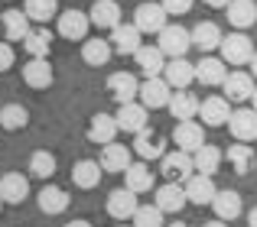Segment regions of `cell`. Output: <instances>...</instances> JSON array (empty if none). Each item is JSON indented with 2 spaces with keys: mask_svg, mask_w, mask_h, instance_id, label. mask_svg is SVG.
Here are the masks:
<instances>
[{
  "mask_svg": "<svg viewBox=\"0 0 257 227\" xmlns=\"http://www.w3.org/2000/svg\"><path fill=\"white\" fill-rule=\"evenodd\" d=\"M157 46L163 49L166 58H182L192 49V30H186V26H179V23H166L163 30L157 32Z\"/></svg>",
  "mask_w": 257,
  "mask_h": 227,
  "instance_id": "cell-1",
  "label": "cell"
},
{
  "mask_svg": "<svg viewBox=\"0 0 257 227\" xmlns=\"http://www.w3.org/2000/svg\"><path fill=\"white\" fill-rule=\"evenodd\" d=\"M101 166H104V172H120L124 176L127 169H131V150L120 143H107L104 150H101Z\"/></svg>",
  "mask_w": 257,
  "mask_h": 227,
  "instance_id": "cell-31",
  "label": "cell"
},
{
  "mask_svg": "<svg viewBox=\"0 0 257 227\" xmlns=\"http://www.w3.org/2000/svg\"><path fill=\"white\" fill-rule=\"evenodd\" d=\"M117 126L124 133H140L147 126V108L137 101H127V104H117Z\"/></svg>",
  "mask_w": 257,
  "mask_h": 227,
  "instance_id": "cell-24",
  "label": "cell"
},
{
  "mask_svg": "<svg viewBox=\"0 0 257 227\" xmlns=\"http://www.w3.org/2000/svg\"><path fill=\"white\" fill-rule=\"evenodd\" d=\"M166 227H189V224H182V221H176V224H166Z\"/></svg>",
  "mask_w": 257,
  "mask_h": 227,
  "instance_id": "cell-49",
  "label": "cell"
},
{
  "mask_svg": "<svg viewBox=\"0 0 257 227\" xmlns=\"http://www.w3.org/2000/svg\"><path fill=\"white\" fill-rule=\"evenodd\" d=\"M173 143H176V150L195 152L199 146H205V126H202L199 120H179V124H176V133H173Z\"/></svg>",
  "mask_w": 257,
  "mask_h": 227,
  "instance_id": "cell-9",
  "label": "cell"
},
{
  "mask_svg": "<svg viewBox=\"0 0 257 227\" xmlns=\"http://www.w3.org/2000/svg\"><path fill=\"white\" fill-rule=\"evenodd\" d=\"M140 202H137V192H131L124 185V188H114L111 195H107V214L114 218V221H131L134 214H137Z\"/></svg>",
  "mask_w": 257,
  "mask_h": 227,
  "instance_id": "cell-8",
  "label": "cell"
},
{
  "mask_svg": "<svg viewBox=\"0 0 257 227\" xmlns=\"http://www.w3.org/2000/svg\"><path fill=\"white\" fill-rule=\"evenodd\" d=\"M117 133H120V126H117V117H114V114H94L91 124H88V140L98 143V146L114 143Z\"/></svg>",
  "mask_w": 257,
  "mask_h": 227,
  "instance_id": "cell-14",
  "label": "cell"
},
{
  "mask_svg": "<svg viewBox=\"0 0 257 227\" xmlns=\"http://www.w3.org/2000/svg\"><path fill=\"white\" fill-rule=\"evenodd\" d=\"M199 117H202V124H205V126H225L228 120H231V101L221 98V94L205 98L202 108H199Z\"/></svg>",
  "mask_w": 257,
  "mask_h": 227,
  "instance_id": "cell-12",
  "label": "cell"
},
{
  "mask_svg": "<svg viewBox=\"0 0 257 227\" xmlns=\"http://www.w3.org/2000/svg\"><path fill=\"white\" fill-rule=\"evenodd\" d=\"M4 204H7V202H4V198H0V211H4Z\"/></svg>",
  "mask_w": 257,
  "mask_h": 227,
  "instance_id": "cell-51",
  "label": "cell"
},
{
  "mask_svg": "<svg viewBox=\"0 0 257 227\" xmlns=\"http://www.w3.org/2000/svg\"><path fill=\"white\" fill-rule=\"evenodd\" d=\"M221 88H225L228 101L244 104V101L254 98V75H251V72H228V78H225Z\"/></svg>",
  "mask_w": 257,
  "mask_h": 227,
  "instance_id": "cell-13",
  "label": "cell"
},
{
  "mask_svg": "<svg viewBox=\"0 0 257 227\" xmlns=\"http://www.w3.org/2000/svg\"><path fill=\"white\" fill-rule=\"evenodd\" d=\"M251 104H254V110H257V88H254V98H251Z\"/></svg>",
  "mask_w": 257,
  "mask_h": 227,
  "instance_id": "cell-50",
  "label": "cell"
},
{
  "mask_svg": "<svg viewBox=\"0 0 257 227\" xmlns=\"http://www.w3.org/2000/svg\"><path fill=\"white\" fill-rule=\"evenodd\" d=\"M228 162H231V169L238 172V176L254 172V146H244V143L238 140L234 146H228Z\"/></svg>",
  "mask_w": 257,
  "mask_h": 227,
  "instance_id": "cell-38",
  "label": "cell"
},
{
  "mask_svg": "<svg viewBox=\"0 0 257 227\" xmlns=\"http://www.w3.org/2000/svg\"><path fill=\"white\" fill-rule=\"evenodd\" d=\"M134 152H137L144 162H150V159H163L166 156L163 133H157L153 126H144L140 133H134Z\"/></svg>",
  "mask_w": 257,
  "mask_h": 227,
  "instance_id": "cell-5",
  "label": "cell"
},
{
  "mask_svg": "<svg viewBox=\"0 0 257 227\" xmlns=\"http://www.w3.org/2000/svg\"><path fill=\"white\" fill-rule=\"evenodd\" d=\"M170 98H173V88H170V82H166L163 75L147 78V82L140 84V104H144L147 110L166 108V104H170Z\"/></svg>",
  "mask_w": 257,
  "mask_h": 227,
  "instance_id": "cell-6",
  "label": "cell"
},
{
  "mask_svg": "<svg viewBox=\"0 0 257 227\" xmlns=\"http://www.w3.org/2000/svg\"><path fill=\"white\" fill-rule=\"evenodd\" d=\"M247 227H257V204L247 211Z\"/></svg>",
  "mask_w": 257,
  "mask_h": 227,
  "instance_id": "cell-44",
  "label": "cell"
},
{
  "mask_svg": "<svg viewBox=\"0 0 257 227\" xmlns=\"http://www.w3.org/2000/svg\"><path fill=\"white\" fill-rule=\"evenodd\" d=\"M157 204L163 214H179L182 208L189 204V195H186V185L182 182H166L157 188Z\"/></svg>",
  "mask_w": 257,
  "mask_h": 227,
  "instance_id": "cell-11",
  "label": "cell"
},
{
  "mask_svg": "<svg viewBox=\"0 0 257 227\" xmlns=\"http://www.w3.org/2000/svg\"><path fill=\"white\" fill-rule=\"evenodd\" d=\"M36 202H39V211H43V214H65L72 198H69V192L59 188V185H46L36 195Z\"/></svg>",
  "mask_w": 257,
  "mask_h": 227,
  "instance_id": "cell-30",
  "label": "cell"
},
{
  "mask_svg": "<svg viewBox=\"0 0 257 227\" xmlns=\"http://www.w3.org/2000/svg\"><path fill=\"white\" fill-rule=\"evenodd\" d=\"M114 56V46L111 39H101V36H88L82 42V58L85 65H91V68H101V65H107V58Z\"/></svg>",
  "mask_w": 257,
  "mask_h": 227,
  "instance_id": "cell-25",
  "label": "cell"
},
{
  "mask_svg": "<svg viewBox=\"0 0 257 227\" xmlns=\"http://www.w3.org/2000/svg\"><path fill=\"white\" fill-rule=\"evenodd\" d=\"M101 176H104V166H101V162H94V159H82V162H75V166H72V182H75L78 188H85V192L98 188Z\"/></svg>",
  "mask_w": 257,
  "mask_h": 227,
  "instance_id": "cell-28",
  "label": "cell"
},
{
  "mask_svg": "<svg viewBox=\"0 0 257 227\" xmlns=\"http://www.w3.org/2000/svg\"><path fill=\"white\" fill-rule=\"evenodd\" d=\"M56 20H59V36H62V39H72V42H85V39H88L91 16H88L85 10H75V6H69V10H62Z\"/></svg>",
  "mask_w": 257,
  "mask_h": 227,
  "instance_id": "cell-2",
  "label": "cell"
},
{
  "mask_svg": "<svg viewBox=\"0 0 257 227\" xmlns=\"http://www.w3.org/2000/svg\"><path fill=\"white\" fill-rule=\"evenodd\" d=\"M160 172L166 176V182H186V178L195 176V162H192V152L186 150H173L160 159Z\"/></svg>",
  "mask_w": 257,
  "mask_h": 227,
  "instance_id": "cell-4",
  "label": "cell"
},
{
  "mask_svg": "<svg viewBox=\"0 0 257 227\" xmlns=\"http://www.w3.org/2000/svg\"><path fill=\"white\" fill-rule=\"evenodd\" d=\"M212 208L221 221H234V218H241V211H244V202H241V195L234 188H218Z\"/></svg>",
  "mask_w": 257,
  "mask_h": 227,
  "instance_id": "cell-29",
  "label": "cell"
},
{
  "mask_svg": "<svg viewBox=\"0 0 257 227\" xmlns=\"http://www.w3.org/2000/svg\"><path fill=\"white\" fill-rule=\"evenodd\" d=\"M186 195H189V204H212L215 195H218V185L212 182V176H202L195 172L192 178H186Z\"/></svg>",
  "mask_w": 257,
  "mask_h": 227,
  "instance_id": "cell-15",
  "label": "cell"
},
{
  "mask_svg": "<svg viewBox=\"0 0 257 227\" xmlns=\"http://www.w3.org/2000/svg\"><path fill=\"white\" fill-rule=\"evenodd\" d=\"M225 58H215V56H202L199 58V65H195V82H202V84H225V78H228V68H225Z\"/></svg>",
  "mask_w": 257,
  "mask_h": 227,
  "instance_id": "cell-23",
  "label": "cell"
},
{
  "mask_svg": "<svg viewBox=\"0 0 257 227\" xmlns=\"http://www.w3.org/2000/svg\"><path fill=\"white\" fill-rule=\"evenodd\" d=\"M56 169H59V162H56V156L52 152H46V150H36L30 156V176H36V178H52L56 176Z\"/></svg>",
  "mask_w": 257,
  "mask_h": 227,
  "instance_id": "cell-39",
  "label": "cell"
},
{
  "mask_svg": "<svg viewBox=\"0 0 257 227\" xmlns=\"http://www.w3.org/2000/svg\"><path fill=\"white\" fill-rule=\"evenodd\" d=\"M134 62L144 72V78H157V75H163V68H166V56H163L160 46H140V49L134 52Z\"/></svg>",
  "mask_w": 257,
  "mask_h": 227,
  "instance_id": "cell-18",
  "label": "cell"
},
{
  "mask_svg": "<svg viewBox=\"0 0 257 227\" xmlns=\"http://www.w3.org/2000/svg\"><path fill=\"white\" fill-rule=\"evenodd\" d=\"M13 62H17V52H13V46H10V42H0V75L13 68Z\"/></svg>",
  "mask_w": 257,
  "mask_h": 227,
  "instance_id": "cell-43",
  "label": "cell"
},
{
  "mask_svg": "<svg viewBox=\"0 0 257 227\" xmlns=\"http://www.w3.org/2000/svg\"><path fill=\"white\" fill-rule=\"evenodd\" d=\"M163 78L170 82L173 91H182V88H189V84L195 82V65L189 62L186 56H182V58H170L166 68H163Z\"/></svg>",
  "mask_w": 257,
  "mask_h": 227,
  "instance_id": "cell-19",
  "label": "cell"
},
{
  "mask_svg": "<svg viewBox=\"0 0 257 227\" xmlns=\"http://www.w3.org/2000/svg\"><path fill=\"white\" fill-rule=\"evenodd\" d=\"M228 130H231V136L241 140V143H251V140H257V110H254V108H238V110H231Z\"/></svg>",
  "mask_w": 257,
  "mask_h": 227,
  "instance_id": "cell-10",
  "label": "cell"
},
{
  "mask_svg": "<svg viewBox=\"0 0 257 227\" xmlns=\"http://www.w3.org/2000/svg\"><path fill=\"white\" fill-rule=\"evenodd\" d=\"M218 52L228 65H247L254 58V39H247L244 32H228V36L221 39Z\"/></svg>",
  "mask_w": 257,
  "mask_h": 227,
  "instance_id": "cell-3",
  "label": "cell"
},
{
  "mask_svg": "<svg viewBox=\"0 0 257 227\" xmlns=\"http://www.w3.org/2000/svg\"><path fill=\"white\" fill-rule=\"evenodd\" d=\"M199 108H202V101L189 88L173 91L170 104H166V110L173 114V120H195V117H199Z\"/></svg>",
  "mask_w": 257,
  "mask_h": 227,
  "instance_id": "cell-22",
  "label": "cell"
},
{
  "mask_svg": "<svg viewBox=\"0 0 257 227\" xmlns=\"http://www.w3.org/2000/svg\"><path fill=\"white\" fill-rule=\"evenodd\" d=\"M23 10H26V16H30L33 23L46 26L49 20H56V16H59V0H26Z\"/></svg>",
  "mask_w": 257,
  "mask_h": 227,
  "instance_id": "cell-37",
  "label": "cell"
},
{
  "mask_svg": "<svg viewBox=\"0 0 257 227\" xmlns=\"http://www.w3.org/2000/svg\"><path fill=\"white\" fill-rule=\"evenodd\" d=\"M247 65H251V75L257 78V52H254V58H251V62H247Z\"/></svg>",
  "mask_w": 257,
  "mask_h": 227,
  "instance_id": "cell-46",
  "label": "cell"
},
{
  "mask_svg": "<svg viewBox=\"0 0 257 227\" xmlns=\"http://www.w3.org/2000/svg\"><path fill=\"white\" fill-rule=\"evenodd\" d=\"M88 16H91V26H98V30H114L120 23V6L117 0H94Z\"/></svg>",
  "mask_w": 257,
  "mask_h": 227,
  "instance_id": "cell-26",
  "label": "cell"
},
{
  "mask_svg": "<svg viewBox=\"0 0 257 227\" xmlns=\"http://www.w3.org/2000/svg\"><path fill=\"white\" fill-rule=\"evenodd\" d=\"M0 20H4V36L10 39V42H23L33 30L30 26L33 20L26 16V10H7V13H0Z\"/></svg>",
  "mask_w": 257,
  "mask_h": 227,
  "instance_id": "cell-27",
  "label": "cell"
},
{
  "mask_svg": "<svg viewBox=\"0 0 257 227\" xmlns=\"http://www.w3.org/2000/svg\"><path fill=\"white\" fill-rule=\"evenodd\" d=\"M221 159H225V152H221L218 146H212V143L199 146V150L192 152L195 172H202V176H215V172H218V166H221Z\"/></svg>",
  "mask_w": 257,
  "mask_h": 227,
  "instance_id": "cell-34",
  "label": "cell"
},
{
  "mask_svg": "<svg viewBox=\"0 0 257 227\" xmlns=\"http://www.w3.org/2000/svg\"><path fill=\"white\" fill-rule=\"evenodd\" d=\"M107 91H111V98L117 104H127V101H134V98H140V82L131 72H114V75L107 78Z\"/></svg>",
  "mask_w": 257,
  "mask_h": 227,
  "instance_id": "cell-21",
  "label": "cell"
},
{
  "mask_svg": "<svg viewBox=\"0 0 257 227\" xmlns=\"http://www.w3.org/2000/svg\"><path fill=\"white\" fill-rule=\"evenodd\" d=\"M65 227H91V224H88V221H69Z\"/></svg>",
  "mask_w": 257,
  "mask_h": 227,
  "instance_id": "cell-48",
  "label": "cell"
},
{
  "mask_svg": "<svg viewBox=\"0 0 257 227\" xmlns=\"http://www.w3.org/2000/svg\"><path fill=\"white\" fill-rule=\"evenodd\" d=\"M160 4L166 6V13H170V16H182V13H189V10H192V4H195V0H160Z\"/></svg>",
  "mask_w": 257,
  "mask_h": 227,
  "instance_id": "cell-42",
  "label": "cell"
},
{
  "mask_svg": "<svg viewBox=\"0 0 257 227\" xmlns=\"http://www.w3.org/2000/svg\"><path fill=\"white\" fill-rule=\"evenodd\" d=\"M26 120H30V110L23 104H4L0 108V126L4 130H23Z\"/></svg>",
  "mask_w": 257,
  "mask_h": 227,
  "instance_id": "cell-40",
  "label": "cell"
},
{
  "mask_svg": "<svg viewBox=\"0 0 257 227\" xmlns=\"http://www.w3.org/2000/svg\"><path fill=\"white\" fill-rule=\"evenodd\" d=\"M131 221H134V227H166L163 224V211H160L157 202L153 204H140L137 214H134Z\"/></svg>",
  "mask_w": 257,
  "mask_h": 227,
  "instance_id": "cell-41",
  "label": "cell"
},
{
  "mask_svg": "<svg viewBox=\"0 0 257 227\" xmlns=\"http://www.w3.org/2000/svg\"><path fill=\"white\" fill-rule=\"evenodd\" d=\"M225 10H228V23L234 30H247V26L257 23V4L254 0H231Z\"/></svg>",
  "mask_w": 257,
  "mask_h": 227,
  "instance_id": "cell-32",
  "label": "cell"
},
{
  "mask_svg": "<svg viewBox=\"0 0 257 227\" xmlns=\"http://www.w3.org/2000/svg\"><path fill=\"white\" fill-rule=\"evenodd\" d=\"M202 227H228V224H225V221L218 218V221H208V224H202Z\"/></svg>",
  "mask_w": 257,
  "mask_h": 227,
  "instance_id": "cell-47",
  "label": "cell"
},
{
  "mask_svg": "<svg viewBox=\"0 0 257 227\" xmlns=\"http://www.w3.org/2000/svg\"><path fill=\"white\" fill-rule=\"evenodd\" d=\"M140 36H144V32L137 30V26L134 23H117L111 30V46H114V52H117V56H134V52L140 49Z\"/></svg>",
  "mask_w": 257,
  "mask_h": 227,
  "instance_id": "cell-16",
  "label": "cell"
},
{
  "mask_svg": "<svg viewBox=\"0 0 257 227\" xmlns=\"http://www.w3.org/2000/svg\"><path fill=\"white\" fill-rule=\"evenodd\" d=\"M0 198L7 204H23L30 198V178L20 176V172H7L0 176Z\"/></svg>",
  "mask_w": 257,
  "mask_h": 227,
  "instance_id": "cell-17",
  "label": "cell"
},
{
  "mask_svg": "<svg viewBox=\"0 0 257 227\" xmlns=\"http://www.w3.org/2000/svg\"><path fill=\"white\" fill-rule=\"evenodd\" d=\"M124 185L131 192H137V195H144V192L153 188V172L147 162H131V169L124 172Z\"/></svg>",
  "mask_w": 257,
  "mask_h": 227,
  "instance_id": "cell-35",
  "label": "cell"
},
{
  "mask_svg": "<svg viewBox=\"0 0 257 227\" xmlns=\"http://www.w3.org/2000/svg\"><path fill=\"white\" fill-rule=\"evenodd\" d=\"M221 39H225V36H221V30L215 23H199L192 30V46L199 52H215L221 46Z\"/></svg>",
  "mask_w": 257,
  "mask_h": 227,
  "instance_id": "cell-36",
  "label": "cell"
},
{
  "mask_svg": "<svg viewBox=\"0 0 257 227\" xmlns=\"http://www.w3.org/2000/svg\"><path fill=\"white\" fill-rule=\"evenodd\" d=\"M23 49L30 58H49L52 52V32L46 30V26H36V30H30V36L23 39Z\"/></svg>",
  "mask_w": 257,
  "mask_h": 227,
  "instance_id": "cell-33",
  "label": "cell"
},
{
  "mask_svg": "<svg viewBox=\"0 0 257 227\" xmlns=\"http://www.w3.org/2000/svg\"><path fill=\"white\" fill-rule=\"evenodd\" d=\"M205 4H208V6H215V10H221V6H228L231 0H205Z\"/></svg>",
  "mask_w": 257,
  "mask_h": 227,
  "instance_id": "cell-45",
  "label": "cell"
},
{
  "mask_svg": "<svg viewBox=\"0 0 257 227\" xmlns=\"http://www.w3.org/2000/svg\"><path fill=\"white\" fill-rule=\"evenodd\" d=\"M23 82L30 84V88H36V91H46V88H52L56 75H52V65H49V58H30V62L23 65Z\"/></svg>",
  "mask_w": 257,
  "mask_h": 227,
  "instance_id": "cell-20",
  "label": "cell"
},
{
  "mask_svg": "<svg viewBox=\"0 0 257 227\" xmlns=\"http://www.w3.org/2000/svg\"><path fill=\"white\" fill-rule=\"evenodd\" d=\"M120 227H134V224H120Z\"/></svg>",
  "mask_w": 257,
  "mask_h": 227,
  "instance_id": "cell-52",
  "label": "cell"
},
{
  "mask_svg": "<svg viewBox=\"0 0 257 227\" xmlns=\"http://www.w3.org/2000/svg\"><path fill=\"white\" fill-rule=\"evenodd\" d=\"M166 6L163 4H153V0H147V4H140L137 10H134V26H137L140 32H160L166 26Z\"/></svg>",
  "mask_w": 257,
  "mask_h": 227,
  "instance_id": "cell-7",
  "label": "cell"
}]
</instances>
